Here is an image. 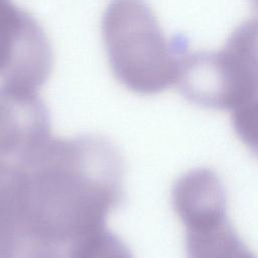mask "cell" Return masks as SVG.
Returning a JSON list of instances; mask_svg holds the SVG:
<instances>
[{
	"mask_svg": "<svg viewBox=\"0 0 258 258\" xmlns=\"http://www.w3.org/2000/svg\"><path fill=\"white\" fill-rule=\"evenodd\" d=\"M184 229L186 258H257L238 236L228 216Z\"/></svg>",
	"mask_w": 258,
	"mask_h": 258,
	"instance_id": "obj_7",
	"label": "cell"
},
{
	"mask_svg": "<svg viewBox=\"0 0 258 258\" xmlns=\"http://www.w3.org/2000/svg\"><path fill=\"white\" fill-rule=\"evenodd\" d=\"M51 68V46L40 24L12 0H0L1 82L38 90Z\"/></svg>",
	"mask_w": 258,
	"mask_h": 258,
	"instance_id": "obj_4",
	"label": "cell"
},
{
	"mask_svg": "<svg viewBox=\"0 0 258 258\" xmlns=\"http://www.w3.org/2000/svg\"><path fill=\"white\" fill-rule=\"evenodd\" d=\"M172 207L183 226L227 215V196L213 170L199 167L182 174L173 184Z\"/></svg>",
	"mask_w": 258,
	"mask_h": 258,
	"instance_id": "obj_6",
	"label": "cell"
},
{
	"mask_svg": "<svg viewBox=\"0 0 258 258\" xmlns=\"http://www.w3.org/2000/svg\"><path fill=\"white\" fill-rule=\"evenodd\" d=\"M232 122L240 140L258 156V95L232 111Z\"/></svg>",
	"mask_w": 258,
	"mask_h": 258,
	"instance_id": "obj_9",
	"label": "cell"
},
{
	"mask_svg": "<svg viewBox=\"0 0 258 258\" xmlns=\"http://www.w3.org/2000/svg\"><path fill=\"white\" fill-rule=\"evenodd\" d=\"M67 258H133L130 249L105 227L94 230L68 248Z\"/></svg>",
	"mask_w": 258,
	"mask_h": 258,
	"instance_id": "obj_8",
	"label": "cell"
},
{
	"mask_svg": "<svg viewBox=\"0 0 258 258\" xmlns=\"http://www.w3.org/2000/svg\"><path fill=\"white\" fill-rule=\"evenodd\" d=\"M102 36L111 71L128 90L154 95L176 85L188 40L183 34L167 38L144 0H111Z\"/></svg>",
	"mask_w": 258,
	"mask_h": 258,
	"instance_id": "obj_2",
	"label": "cell"
},
{
	"mask_svg": "<svg viewBox=\"0 0 258 258\" xmlns=\"http://www.w3.org/2000/svg\"><path fill=\"white\" fill-rule=\"evenodd\" d=\"M50 138V116L38 90L1 82L0 161H28Z\"/></svg>",
	"mask_w": 258,
	"mask_h": 258,
	"instance_id": "obj_5",
	"label": "cell"
},
{
	"mask_svg": "<svg viewBox=\"0 0 258 258\" xmlns=\"http://www.w3.org/2000/svg\"><path fill=\"white\" fill-rule=\"evenodd\" d=\"M196 85L215 110L234 111L258 95V15L237 26L220 50H199Z\"/></svg>",
	"mask_w": 258,
	"mask_h": 258,
	"instance_id": "obj_3",
	"label": "cell"
},
{
	"mask_svg": "<svg viewBox=\"0 0 258 258\" xmlns=\"http://www.w3.org/2000/svg\"><path fill=\"white\" fill-rule=\"evenodd\" d=\"M255 1V3H256V5H257V7H258V0H254Z\"/></svg>",
	"mask_w": 258,
	"mask_h": 258,
	"instance_id": "obj_10",
	"label": "cell"
},
{
	"mask_svg": "<svg viewBox=\"0 0 258 258\" xmlns=\"http://www.w3.org/2000/svg\"><path fill=\"white\" fill-rule=\"evenodd\" d=\"M25 166L17 187V232L66 257L75 240L105 227L123 200L122 156L102 137H51Z\"/></svg>",
	"mask_w": 258,
	"mask_h": 258,
	"instance_id": "obj_1",
	"label": "cell"
}]
</instances>
